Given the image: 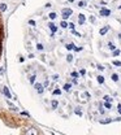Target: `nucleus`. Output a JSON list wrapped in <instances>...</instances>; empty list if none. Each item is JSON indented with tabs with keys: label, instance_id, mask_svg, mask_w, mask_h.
Segmentation results:
<instances>
[{
	"label": "nucleus",
	"instance_id": "f257e3e1",
	"mask_svg": "<svg viewBox=\"0 0 121 135\" xmlns=\"http://www.w3.org/2000/svg\"><path fill=\"white\" fill-rule=\"evenodd\" d=\"M72 13H73V11H72L70 8H64V9H62L61 14H62V18H64V21L68 20V18L72 16Z\"/></svg>",
	"mask_w": 121,
	"mask_h": 135
},
{
	"label": "nucleus",
	"instance_id": "f03ea898",
	"mask_svg": "<svg viewBox=\"0 0 121 135\" xmlns=\"http://www.w3.org/2000/svg\"><path fill=\"white\" fill-rule=\"evenodd\" d=\"M38 134H39V131H38L37 127H29L25 132V135H38Z\"/></svg>",
	"mask_w": 121,
	"mask_h": 135
},
{
	"label": "nucleus",
	"instance_id": "7ed1b4c3",
	"mask_svg": "<svg viewBox=\"0 0 121 135\" xmlns=\"http://www.w3.org/2000/svg\"><path fill=\"white\" fill-rule=\"evenodd\" d=\"M34 88H35V91H37L39 95H42V94L44 92V87H43L40 83H34Z\"/></svg>",
	"mask_w": 121,
	"mask_h": 135
},
{
	"label": "nucleus",
	"instance_id": "20e7f679",
	"mask_svg": "<svg viewBox=\"0 0 121 135\" xmlns=\"http://www.w3.org/2000/svg\"><path fill=\"white\" fill-rule=\"evenodd\" d=\"M3 92H4V95L7 96V99H12V95H11V92H9L8 87H3Z\"/></svg>",
	"mask_w": 121,
	"mask_h": 135
},
{
	"label": "nucleus",
	"instance_id": "39448f33",
	"mask_svg": "<svg viewBox=\"0 0 121 135\" xmlns=\"http://www.w3.org/2000/svg\"><path fill=\"white\" fill-rule=\"evenodd\" d=\"M109 14H111V11H108V9H101L100 11V16H103V17H107Z\"/></svg>",
	"mask_w": 121,
	"mask_h": 135
},
{
	"label": "nucleus",
	"instance_id": "423d86ee",
	"mask_svg": "<svg viewBox=\"0 0 121 135\" xmlns=\"http://www.w3.org/2000/svg\"><path fill=\"white\" fill-rule=\"evenodd\" d=\"M48 27L51 29V31H52V33H56V30H57L56 25H55V23H52V22H50V23H48Z\"/></svg>",
	"mask_w": 121,
	"mask_h": 135
},
{
	"label": "nucleus",
	"instance_id": "0eeeda50",
	"mask_svg": "<svg viewBox=\"0 0 121 135\" xmlns=\"http://www.w3.org/2000/svg\"><path fill=\"white\" fill-rule=\"evenodd\" d=\"M78 22H79V25H83L85 23V14H79L78 16Z\"/></svg>",
	"mask_w": 121,
	"mask_h": 135
},
{
	"label": "nucleus",
	"instance_id": "6e6552de",
	"mask_svg": "<svg viewBox=\"0 0 121 135\" xmlns=\"http://www.w3.org/2000/svg\"><path fill=\"white\" fill-rule=\"evenodd\" d=\"M64 91H66V92H69V91H70V88H72V84L70 83H65L64 84Z\"/></svg>",
	"mask_w": 121,
	"mask_h": 135
},
{
	"label": "nucleus",
	"instance_id": "1a4fd4ad",
	"mask_svg": "<svg viewBox=\"0 0 121 135\" xmlns=\"http://www.w3.org/2000/svg\"><path fill=\"white\" fill-rule=\"evenodd\" d=\"M96 81H98V83L103 84V83H104V77H103V75H98V77H96Z\"/></svg>",
	"mask_w": 121,
	"mask_h": 135
},
{
	"label": "nucleus",
	"instance_id": "9d476101",
	"mask_svg": "<svg viewBox=\"0 0 121 135\" xmlns=\"http://www.w3.org/2000/svg\"><path fill=\"white\" fill-rule=\"evenodd\" d=\"M65 48L68 51H72V49H74V44L73 43H68V44H65Z\"/></svg>",
	"mask_w": 121,
	"mask_h": 135
},
{
	"label": "nucleus",
	"instance_id": "9b49d317",
	"mask_svg": "<svg viewBox=\"0 0 121 135\" xmlns=\"http://www.w3.org/2000/svg\"><path fill=\"white\" fill-rule=\"evenodd\" d=\"M51 105H52V108H54V109H56V108L59 107V101H57V100H52Z\"/></svg>",
	"mask_w": 121,
	"mask_h": 135
},
{
	"label": "nucleus",
	"instance_id": "f8f14e48",
	"mask_svg": "<svg viewBox=\"0 0 121 135\" xmlns=\"http://www.w3.org/2000/svg\"><path fill=\"white\" fill-rule=\"evenodd\" d=\"M7 8H8V7H7L5 3H1V4H0V11H1V12H5Z\"/></svg>",
	"mask_w": 121,
	"mask_h": 135
},
{
	"label": "nucleus",
	"instance_id": "ddd939ff",
	"mask_svg": "<svg viewBox=\"0 0 121 135\" xmlns=\"http://www.w3.org/2000/svg\"><path fill=\"white\" fill-rule=\"evenodd\" d=\"M74 113H76L77 116H79V117H81V116H82V110H81V108H76V109H74Z\"/></svg>",
	"mask_w": 121,
	"mask_h": 135
},
{
	"label": "nucleus",
	"instance_id": "4468645a",
	"mask_svg": "<svg viewBox=\"0 0 121 135\" xmlns=\"http://www.w3.org/2000/svg\"><path fill=\"white\" fill-rule=\"evenodd\" d=\"M111 121H112L111 118H105V120H103V121H100V124H101V125H107V124H109Z\"/></svg>",
	"mask_w": 121,
	"mask_h": 135
},
{
	"label": "nucleus",
	"instance_id": "2eb2a0df",
	"mask_svg": "<svg viewBox=\"0 0 121 135\" xmlns=\"http://www.w3.org/2000/svg\"><path fill=\"white\" fill-rule=\"evenodd\" d=\"M108 29H109L108 26H105V27H103V29H101V30H100V35H104V34L108 31Z\"/></svg>",
	"mask_w": 121,
	"mask_h": 135
},
{
	"label": "nucleus",
	"instance_id": "dca6fc26",
	"mask_svg": "<svg viewBox=\"0 0 121 135\" xmlns=\"http://www.w3.org/2000/svg\"><path fill=\"white\" fill-rule=\"evenodd\" d=\"M104 100L107 101V103H112V98H111L109 95H105L104 96Z\"/></svg>",
	"mask_w": 121,
	"mask_h": 135
},
{
	"label": "nucleus",
	"instance_id": "f3484780",
	"mask_svg": "<svg viewBox=\"0 0 121 135\" xmlns=\"http://www.w3.org/2000/svg\"><path fill=\"white\" fill-rule=\"evenodd\" d=\"M60 26H61L62 29H66V27H68V22H66V21H61V23H60Z\"/></svg>",
	"mask_w": 121,
	"mask_h": 135
},
{
	"label": "nucleus",
	"instance_id": "a211bd4d",
	"mask_svg": "<svg viewBox=\"0 0 121 135\" xmlns=\"http://www.w3.org/2000/svg\"><path fill=\"white\" fill-rule=\"evenodd\" d=\"M35 78H37V77H35V74L30 77V79H29V81H30V83H31V84H34V83H35Z\"/></svg>",
	"mask_w": 121,
	"mask_h": 135
},
{
	"label": "nucleus",
	"instance_id": "6ab92c4d",
	"mask_svg": "<svg viewBox=\"0 0 121 135\" xmlns=\"http://www.w3.org/2000/svg\"><path fill=\"white\" fill-rule=\"evenodd\" d=\"M108 48H109L111 51H115L116 49V47H115V44H113V43H108Z\"/></svg>",
	"mask_w": 121,
	"mask_h": 135
},
{
	"label": "nucleus",
	"instance_id": "aec40b11",
	"mask_svg": "<svg viewBox=\"0 0 121 135\" xmlns=\"http://www.w3.org/2000/svg\"><path fill=\"white\" fill-rule=\"evenodd\" d=\"M56 16H57V14L55 13V12H52V13H50V18H51V20H55V18H56Z\"/></svg>",
	"mask_w": 121,
	"mask_h": 135
},
{
	"label": "nucleus",
	"instance_id": "412c9836",
	"mask_svg": "<svg viewBox=\"0 0 121 135\" xmlns=\"http://www.w3.org/2000/svg\"><path fill=\"white\" fill-rule=\"evenodd\" d=\"M112 81L113 82H117L118 81V75H117V74H112Z\"/></svg>",
	"mask_w": 121,
	"mask_h": 135
},
{
	"label": "nucleus",
	"instance_id": "4be33fe9",
	"mask_svg": "<svg viewBox=\"0 0 121 135\" xmlns=\"http://www.w3.org/2000/svg\"><path fill=\"white\" fill-rule=\"evenodd\" d=\"M66 61L72 62V61H73V56H72V55H68V56H66Z\"/></svg>",
	"mask_w": 121,
	"mask_h": 135
},
{
	"label": "nucleus",
	"instance_id": "5701e85b",
	"mask_svg": "<svg viewBox=\"0 0 121 135\" xmlns=\"http://www.w3.org/2000/svg\"><path fill=\"white\" fill-rule=\"evenodd\" d=\"M112 64L115 65V66H121V61H117V60H115V61H113Z\"/></svg>",
	"mask_w": 121,
	"mask_h": 135
},
{
	"label": "nucleus",
	"instance_id": "b1692460",
	"mask_svg": "<svg viewBox=\"0 0 121 135\" xmlns=\"http://www.w3.org/2000/svg\"><path fill=\"white\" fill-rule=\"evenodd\" d=\"M104 107L107 108V109H109V108H112V103H105Z\"/></svg>",
	"mask_w": 121,
	"mask_h": 135
},
{
	"label": "nucleus",
	"instance_id": "393cba45",
	"mask_svg": "<svg viewBox=\"0 0 121 135\" xmlns=\"http://www.w3.org/2000/svg\"><path fill=\"white\" fill-rule=\"evenodd\" d=\"M96 68H98V69H99V70H104V69H105V68L104 66H103V65H100V64H99V65H96Z\"/></svg>",
	"mask_w": 121,
	"mask_h": 135
},
{
	"label": "nucleus",
	"instance_id": "a878e982",
	"mask_svg": "<svg viewBox=\"0 0 121 135\" xmlns=\"http://www.w3.org/2000/svg\"><path fill=\"white\" fill-rule=\"evenodd\" d=\"M52 94H54V95H61V91H60V90H55Z\"/></svg>",
	"mask_w": 121,
	"mask_h": 135
},
{
	"label": "nucleus",
	"instance_id": "bb28decb",
	"mask_svg": "<svg viewBox=\"0 0 121 135\" xmlns=\"http://www.w3.org/2000/svg\"><path fill=\"white\" fill-rule=\"evenodd\" d=\"M118 55H120V51H118V49L113 51V56H118Z\"/></svg>",
	"mask_w": 121,
	"mask_h": 135
},
{
	"label": "nucleus",
	"instance_id": "cd10ccee",
	"mask_svg": "<svg viewBox=\"0 0 121 135\" xmlns=\"http://www.w3.org/2000/svg\"><path fill=\"white\" fill-rule=\"evenodd\" d=\"M37 48H38V49H39V51H42V49H43V44H40V43H38V44H37Z\"/></svg>",
	"mask_w": 121,
	"mask_h": 135
},
{
	"label": "nucleus",
	"instance_id": "c85d7f7f",
	"mask_svg": "<svg viewBox=\"0 0 121 135\" xmlns=\"http://www.w3.org/2000/svg\"><path fill=\"white\" fill-rule=\"evenodd\" d=\"M48 84H50V82H48V81H44V83H43L42 86H43V87H47Z\"/></svg>",
	"mask_w": 121,
	"mask_h": 135
},
{
	"label": "nucleus",
	"instance_id": "c756f323",
	"mask_svg": "<svg viewBox=\"0 0 121 135\" xmlns=\"http://www.w3.org/2000/svg\"><path fill=\"white\" fill-rule=\"evenodd\" d=\"M117 112L121 114V104H118V105H117Z\"/></svg>",
	"mask_w": 121,
	"mask_h": 135
},
{
	"label": "nucleus",
	"instance_id": "7c9ffc66",
	"mask_svg": "<svg viewBox=\"0 0 121 135\" xmlns=\"http://www.w3.org/2000/svg\"><path fill=\"white\" fill-rule=\"evenodd\" d=\"M68 26H69V27H70L72 30H73V29H74V25H73V23H72V22H69V23H68Z\"/></svg>",
	"mask_w": 121,
	"mask_h": 135
},
{
	"label": "nucleus",
	"instance_id": "2f4dec72",
	"mask_svg": "<svg viewBox=\"0 0 121 135\" xmlns=\"http://www.w3.org/2000/svg\"><path fill=\"white\" fill-rule=\"evenodd\" d=\"M29 23H30L31 26H35V21H33V20H30V21H29Z\"/></svg>",
	"mask_w": 121,
	"mask_h": 135
},
{
	"label": "nucleus",
	"instance_id": "473e14b6",
	"mask_svg": "<svg viewBox=\"0 0 121 135\" xmlns=\"http://www.w3.org/2000/svg\"><path fill=\"white\" fill-rule=\"evenodd\" d=\"M72 77H74V78H77V77H78V73H76V71H73V73H72Z\"/></svg>",
	"mask_w": 121,
	"mask_h": 135
},
{
	"label": "nucleus",
	"instance_id": "72a5a7b5",
	"mask_svg": "<svg viewBox=\"0 0 121 135\" xmlns=\"http://www.w3.org/2000/svg\"><path fill=\"white\" fill-rule=\"evenodd\" d=\"M52 79H54V81H57V79H59V75H57V74H55V75L52 77Z\"/></svg>",
	"mask_w": 121,
	"mask_h": 135
},
{
	"label": "nucleus",
	"instance_id": "f704fd0d",
	"mask_svg": "<svg viewBox=\"0 0 121 135\" xmlns=\"http://www.w3.org/2000/svg\"><path fill=\"white\" fill-rule=\"evenodd\" d=\"M78 5H79V7H85L86 4H85V1H79V3H78Z\"/></svg>",
	"mask_w": 121,
	"mask_h": 135
},
{
	"label": "nucleus",
	"instance_id": "c9c22d12",
	"mask_svg": "<svg viewBox=\"0 0 121 135\" xmlns=\"http://www.w3.org/2000/svg\"><path fill=\"white\" fill-rule=\"evenodd\" d=\"M99 112H100V114H104V109H103V108H99Z\"/></svg>",
	"mask_w": 121,
	"mask_h": 135
},
{
	"label": "nucleus",
	"instance_id": "e433bc0d",
	"mask_svg": "<svg viewBox=\"0 0 121 135\" xmlns=\"http://www.w3.org/2000/svg\"><path fill=\"white\" fill-rule=\"evenodd\" d=\"M85 73H86V70H85V69H81V71H79V74H81V75H83Z\"/></svg>",
	"mask_w": 121,
	"mask_h": 135
},
{
	"label": "nucleus",
	"instance_id": "4c0bfd02",
	"mask_svg": "<svg viewBox=\"0 0 121 135\" xmlns=\"http://www.w3.org/2000/svg\"><path fill=\"white\" fill-rule=\"evenodd\" d=\"M81 49H82L81 47H74V51H81Z\"/></svg>",
	"mask_w": 121,
	"mask_h": 135
},
{
	"label": "nucleus",
	"instance_id": "58836bf2",
	"mask_svg": "<svg viewBox=\"0 0 121 135\" xmlns=\"http://www.w3.org/2000/svg\"><path fill=\"white\" fill-rule=\"evenodd\" d=\"M118 38H120V39H121V33H120V34H118Z\"/></svg>",
	"mask_w": 121,
	"mask_h": 135
},
{
	"label": "nucleus",
	"instance_id": "ea45409f",
	"mask_svg": "<svg viewBox=\"0 0 121 135\" xmlns=\"http://www.w3.org/2000/svg\"><path fill=\"white\" fill-rule=\"evenodd\" d=\"M0 53H1V47H0Z\"/></svg>",
	"mask_w": 121,
	"mask_h": 135
},
{
	"label": "nucleus",
	"instance_id": "a19ab883",
	"mask_svg": "<svg viewBox=\"0 0 121 135\" xmlns=\"http://www.w3.org/2000/svg\"><path fill=\"white\" fill-rule=\"evenodd\" d=\"M120 9H121V5H120Z\"/></svg>",
	"mask_w": 121,
	"mask_h": 135
}]
</instances>
